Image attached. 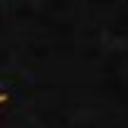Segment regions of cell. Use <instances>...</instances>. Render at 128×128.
Returning a JSON list of instances; mask_svg holds the SVG:
<instances>
[{
  "label": "cell",
  "mask_w": 128,
  "mask_h": 128,
  "mask_svg": "<svg viewBox=\"0 0 128 128\" xmlns=\"http://www.w3.org/2000/svg\"><path fill=\"white\" fill-rule=\"evenodd\" d=\"M6 100H10V94H0V106H3V103H6Z\"/></svg>",
  "instance_id": "cell-1"
}]
</instances>
